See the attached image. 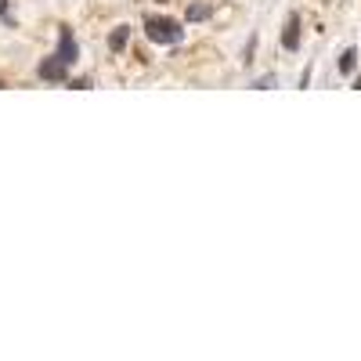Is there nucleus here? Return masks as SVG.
<instances>
[{"label": "nucleus", "instance_id": "nucleus-10", "mask_svg": "<svg viewBox=\"0 0 361 361\" xmlns=\"http://www.w3.org/2000/svg\"><path fill=\"white\" fill-rule=\"evenodd\" d=\"M0 18H8V0H0Z\"/></svg>", "mask_w": 361, "mask_h": 361}, {"label": "nucleus", "instance_id": "nucleus-8", "mask_svg": "<svg viewBox=\"0 0 361 361\" xmlns=\"http://www.w3.org/2000/svg\"><path fill=\"white\" fill-rule=\"evenodd\" d=\"M253 87L257 90H271V87H275V76H260V80H253Z\"/></svg>", "mask_w": 361, "mask_h": 361}, {"label": "nucleus", "instance_id": "nucleus-6", "mask_svg": "<svg viewBox=\"0 0 361 361\" xmlns=\"http://www.w3.org/2000/svg\"><path fill=\"white\" fill-rule=\"evenodd\" d=\"M209 15H214V4H192L185 18H188V22H206Z\"/></svg>", "mask_w": 361, "mask_h": 361}, {"label": "nucleus", "instance_id": "nucleus-9", "mask_svg": "<svg viewBox=\"0 0 361 361\" xmlns=\"http://www.w3.org/2000/svg\"><path fill=\"white\" fill-rule=\"evenodd\" d=\"M69 87H73V90H87V87H90V80H69Z\"/></svg>", "mask_w": 361, "mask_h": 361}, {"label": "nucleus", "instance_id": "nucleus-3", "mask_svg": "<svg viewBox=\"0 0 361 361\" xmlns=\"http://www.w3.org/2000/svg\"><path fill=\"white\" fill-rule=\"evenodd\" d=\"M37 73H40V80H51V83H66V80H69V66H66V62H58L54 54L44 58Z\"/></svg>", "mask_w": 361, "mask_h": 361}, {"label": "nucleus", "instance_id": "nucleus-5", "mask_svg": "<svg viewBox=\"0 0 361 361\" xmlns=\"http://www.w3.org/2000/svg\"><path fill=\"white\" fill-rule=\"evenodd\" d=\"M127 40H130V25H119V29H112L109 47H112V51H123V47H127Z\"/></svg>", "mask_w": 361, "mask_h": 361}, {"label": "nucleus", "instance_id": "nucleus-2", "mask_svg": "<svg viewBox=\"0 0 361 361\" xmlns=\"http://www.w3.org/2000/svg\"><path fill=\"white\" fill-rule=\"evenodd\" d=\"M54 58H58V62H66V66H73L76 58H80V47H76V40H73V29H69V25L58 29V51H54Z\"/></svg>", "mask_w": 361, "mask_h": 361}, {"label": "nucleus", "instance_id": "nucleus-7", "mask_svg": "<svg viewBox=\"0 0 361 361\" xmlns=\"http://www.w3.org/2000/svg\"><path fill=\"white\" fill-rule=\"evenodd\" d=\"M354 66H357V51H354V47H347V51L340 54V73H343V76H350V73H354Z\"/></svg>", "mask_w": 361, "mask_h": 361}, {"label": "nucleus", "instance_id": "nucleus-1", "mask_svg": "<svg viewBox=\"0 0 361 361\" xmlns=\"http://www.w3.org/2000/svg\"><path fill=\"white\" fill-rule=\"evenodd\" d=\"M145 37L152 40V44L173 47V44L185 40V29H180V22H173V18H148L145 22Z\"/></svg>", "mask_w": 361, "mask_h": 361}, {"label": "nucleus", "instance_id": "nucleus-4", "mask_svg": "<svg viewBox=\"0 0 361 361\" xmlns=\"http://www.w3.org/2000/svg\"><path fill=\"white\" fill-rule=\"evenodd\" d=\"M282 47L286 51H296L300 47V15H289V22L282 29Z\"/></svg>", "mask_w": 361, "mask_h": 361}]
</instances>
